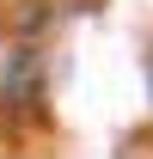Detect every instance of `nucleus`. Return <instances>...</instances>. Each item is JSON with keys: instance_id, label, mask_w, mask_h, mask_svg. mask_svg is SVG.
Instances as JSON below:
<instances>
[{"instance_id": "obj_1", "label": "nucleus", "mask_w": 153, "mask_h": 159, "mask_svg": "<svg viewBox=\"0 0 153 159\" xmlns=\"http://www.w3.org/2000/svg\"><path fill=\"white\" fill-rule=\"evenodd\" d=\"M0 92L31 104V98H37V61H31V55H12V67L0 74Z\"/></svg>"}]
</instances>
